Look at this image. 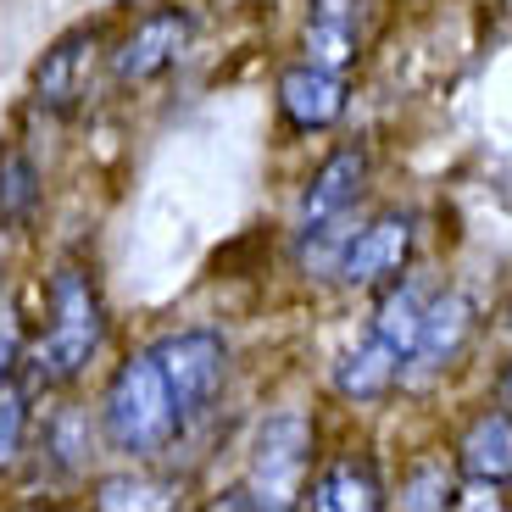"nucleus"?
<instances>
[{
    "mask_svg": "<svg viewBox=\"0 0 512 512\" xmlns=\"http://www.w3.org/2000/svg\"><path fill=\"white\" fill-rule=\"evenodd\" d=\"M451 462H457V474L468 485L507 490L512 485V412H501V407L474 412V418L462 423Z\"/></svg>",
    "mask_w": 512,
    "mask_h": 512,
    "instance_id": "nucleus-11",
    "label": "nucleus"
},
{
    "mask_svg": "<svg viewBox=\"0 0 512 512\" xmlns=\"http://www.w3.org/2000/svg\"><path fill=\"white\" fill-rule=\"evenodd\" d=\"M106 346V295L84 262H56L45 279V329L28 346V390H67Z\"/></svg>",
    "mask_w": 512,
    "mask_h": 512,
    "instance_id": "nucleus-1",
    "label": "nucleus"
},
{
    "mask_svg": "<svg viewBox=\"0 0 512 512\" xmlns=\"http://www.w3.org/2000/svg\"><path fill=\"white\" fill-rule=\"evenodd\" d=\"M39 462L51 468V479H78L90 468V418L78 407H56L39 435Z\"/></svg>",
    "mask_w": 512,
    "mask_h": 512,
    "instance_id": "nucleus-17",
    "label": "nucleus"
},
{
    "mask_svg": "<svg viewBox=\"0 0 512 512\" xmlns=\"http://www.w3.org/2000/svg\"><path fill=\"white\" fill-rule=\"evenodd\" d=\"M301 51L312 67L351 73L362 62V0H307Z\"/></svg>",
    "mask_w": 512,
    "mask_h": 512,
    "instance_id": "nucleus-13",
    "label": "nucleus"
},
{
    "mask_svg": "<svg viewBox=\"0 0 512 512\" xmlns=\"http://www.w3.org/2000/svg\"><path fill=\"white\" fill-rule=\"evenodd\" d=\"M401 368H407V357H401L390 340H379V334H362L357 346H346L340 357H334V396L357 401V407H368V401H390L401 390Z\"/></svg>",
    "mask_w": 512,
    "mask_h": 512,
    "instance_id": "nucleus-12",
    "label": "nucleus"
},
{
    "mask_svg": "<svg viewBox=\"0 0 512 512\" xmlns=\"http://www.w3.org/2000/svg\"><path fill=\"white\" fill-rule=\"evenodd\" d=\"M429 284L423 279H412V273H396L390 284H379V301H373V323L368 329L379 334V340H390V346L407 357L412 351V340H418V329H423V307H429Z\"/></svg>",
    "mask_w": 512,
    "mask_h": 512,
    "instance_id": "nucleus-15",
    "label": "nucleus"
},
{
    "mask_svg": "<svg viewBox=\"0 0 512 512\" xmlns=\"http://www.w3.org/2000/svg\"><path fill=\"white\" fill-rule=\"evenodd\" d=\"M457 468L446 462H418L407 479H401L396 501L401 507H423V512H440V507H457Z\"/></svg>",
    "mask_w": 512,
    "mask_h": 512,
    "instance_id": "nucleus-20",
    "label": "nucleus"
},
{
    "mask_svg": "<svg viewBox=\"0 0 512 512\" xmlns=\"http://www.w3.org/2000/svg\"><path fill=\"white\" fill-rule=\"evenodd\" d=\"M23 357H28V329L12 301H0V384L23 373Z\"/></svg>",
    "mask_w": 512,
    "mask_h": 512,
    "instance_id": "nucleus-21",
    "label": "nucleus"
},
{
    "mask_svg": "<svg viewBox=\"0 0 512 512\" xmlns=\"http://www.w3.org/2000/svg\"><path fill=\"white\" fill-rule=\"evenodd\" d=\"M101 440L112 451L134 462H156L184 440V418H179V401L167 390V373L156 362V351H134L128 362H117V373L106 379L101 390Z\"/></svg>",
    "mask_w": 512,
    "mask_h": 512,
    "instance_id": "nucleus-2",
    "label": "nucleus"
},
{
    "mask_svg": "<svg viewBox=\"0 0 512 512\" xmlns=\"http://www.w3.org/2000/svg\"><path fill=\"white\" fill-rule=\"evenodd\" d=\"M34 390L17 379L0 384V474H12L28 451V429H34Z\"/></svg>",
    "mask_w": 512,
    "mask_h": 512,
    "instance_id": "nucleus-19",
    "label": "nucleus"
},
{
    "mask_svg": "<svg viewBox=\"0 0 512 512\" xmlns=\"http://www.w3.org/2000/svg\"><path fill=\"white\" fill-rule=\"evenodd\" d=\"M368 173H373L368 145H340V151L307 179V190H301V201H295V212H290V234H307L329 218L357 212L362 190H368Z\"/></svg>",
    "mask_w": 512,
    "mask_h": 512,
    "instance_id": "nucleus-9",
    "label": "nucleus"
},
{
    "mask_svg": "<svg viewBox=\"0 0 512 512\" xmlns=\"http://www.w3.org/2000/svg\"><path fill=\"white\" fill-rule=\"evenodd\" d=\"M301 501L318 512H373L384 507V479L368 457H334L323 474H312V485L301 490Z\"/></svg>",
    "mask_w": 512,
    "mask_h": 512,
    "instance_id": "nucleus-14",
    "label": "nucleus"
},
{
    "mask_svg": "<svg viewBox=\"0 0 512 512\" xmlns=\"http://www.w3.org/2000/svg\"><path fill=\"white\" fill-rule=\"evenodd\" d=\"M90 507L106 512H162L179 507V485H167L156 474H106L90 485Z\"/></svg>",
    "mask_w": 512,
    "mask_h": 512,
    "instance_id": "nucleus-18",
    "label": "nucleus"
},
{
    "mask_svg": "<svg viewBox=\"0 0 512 512\" xmlns=\"http://www.w3.org/2000/svg\"><path fill=\"white\" fill-rule=\"evenodd\" d=\"M412 240H418V218L390 206V212H373L351 229L346 251H340V268H334V284L346 290H379L396 273H407L412 262Z\"/></svg>",
    "mask_w": 512,
    "mask_h": 512,
    "instance_id": "nucleus-6",
    "label": "nucleus"
},
{
    "mask_svg": "<svg viewBox=\"0 0 512 512\" xmlns=\"http://www.w3.org/2000/svg\"><path fill=\"white\" fill-rule=\"evenodd\" d=\"M273 95H279V117L295 134H323V128H334L351 106L346 73H329V67H312V62L284 67Z\"/></svg>",
    "mask_w": 512,
    "mask_h": 512,
    "instance_id": "nucleus-10",
    "label": "nucleus"
},
{
    "mask_svg": "<svg viewBox=\"0 0 512 512\" xmlns=\"http://www.w3.org/2000/svg\"><path fill=\"white\" fill-rule=\"evenodd\" d=\"M156 362L167 373V390L179 401V418H184V435L195 423H206L218 412L223 390H229V340L218 329H173L156 340Z\"/></svg>",
    "mask_w": 512,
    "mask_h": 512,
    "instance_id": "nucleus-4",
    "label": "nucleus"
},
{
    "mask_svg": "<svg viewBox=\"0 0 512 512\" xmlns=\"http://www.w3.org/2000/svg\"><path fill=\"white\" fill-rule=\"evenodd\" d=\"M312 457H318V429L301 407H279L256 423L251 435V462H245V485L262 496L268 507H295L301 490H307Z\"/></svg>",
    "mask_w": 512,
    "mask_h": 512,
    "instance_id": "nucleus-3",
    "label": "nucleus"
},
{
    "mask_svg": "<svg viewBox=\"0 0 512 512\" xmlns=\"http://www.w3.org/2000/svg\"><path fill=\"white\" fill-rule=\"evenodd\" d=\"M195 39V17L184 6H151L128 23V34L112 45V84L117 90H145L184 62Z\"/></svg>",
    "mask_w": 512,
    "mask_h": 512,
    "instance_id": "nucleus-5",
    "label": "nucleus"
},
{
    "mask_svg": "<svg viewBox=\"0 0 512 512\" xmlns=\"http://www.w3.org/2000/svg\"><path fill=\"white\" fill-rule=\"evenodd\" d=\"M501 390H507V396H512V362H507V379H501Z\"/></svg>",
    "mask_w": 512,
    "mask_h": 512,
    "instance_id": "nucleus-22",
    "label": "nucleus"
},
{
    "mask_svg": "<svg viewBox=\"0 0 512 512\" xmlns=\"http://www.w3.org/2000/svg\"><path fill=\"white\" fill-rule=\"evenodd\" d=\"M0 273H6V256H0Z\"/></svg>",
    "mask_w": 512,
    "mask_h": 512,
    "instance_id": "nucleus-23",
    "label": "nucleus"
},
{
    "mask_svg": "<svg viewBox=\"0 0 512 512\" xmlns=\"http://www.w3.org/2000/svg\"><path fill=\"white\" fill-rule=\"evenodd\" d=\"M479 334V307L468 301L462 290H435L429 295V307H423V329L407 351V368H401V384H429L440 373H451L468 346H474Z\"/></svg>",
    "mask_w": 512,
    "mask_h": 512,
    "instance_id": "nucleus-7",
    "label": "nucleus"
},
{
    "mask_svg": "<svg viewBox=\"0 0 512 512\" xmlns=\"http://www.w3.org/2000/svg\"><path fill=\"white\" fill-rule=\"evenodd\" d=\"M95 45H101V23H78L67 34H56L45 45V56L28 73V101L45 117H67L78 101H84V84H90L95 67Z\"/></svg>",
    "mask_w": 512,
    "mask_h": 512,
    "instance_id": "nucleus-8",
    "label": "nucleus"
},
{
    "mask_svg": "<svg viewBox=\"0 0 512 512\" xmlns=\"http://www.w3.org/2000/svg\"><path fill=\"white\" fill-rule=\"evenodd\" d=\"M45 201V173L23 145L0 151V229H28Z\"/></svg>",
    "mask_w": 512,
    "mask_h": 512,
    "instance_id": "nucleus-16",
    "label": "nucleus"
}]
</instances>
